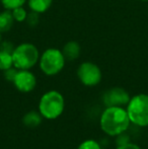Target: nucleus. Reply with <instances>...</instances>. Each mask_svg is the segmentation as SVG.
<instances>
[{
  "label": "nucleus",
  "instance_id": "nucleus-23",
  "mask_svg": "<svg viewBox=\"0 0 148 149\" xmlns=\"http://www.w3.org/2000/svg\"><path fill=\"white\" fill-rule=\"evenodd\" d=\"M140 1H143V2H148V0H140Z\"/></svg>",
  "mask_w": 148,
  "mask_h": 149
},
{
  "label": "nucleus",
  "instance_id": "nucleus-11",
  "mask_svg": "<svg viewBox=\"0 0 148 149\" xmlns=\"http://www.w3.org/2000/svg\"><path fill=\"white\" fill-rule=\"evenodd\" d=\"M14 22L15 20L13 18L11 10L5 9L4 11L0 12V33H3L11 30Z\"/></svg>",
  "mask_w": 148,
  "mask_h": 149
},
{
  "label": "nucleus",
  "instance_id": "nucleus-5",
  "mask_svg": "<svg viewBox=\"0 0 148 149\" xmlns=\"http://www.w3.org/2000/svg\"><path fill=\"white\" fill-rule=\"evenodd\" d=\"M65 58L62 51L56 48H49L40 56L39 65L42 72L48 76L57 75L65 66Z\"/></svg>",
  "mask_w": 148,
  "mask_h": 149
},
{
  "label": "nucleus",
  "instance_id": "nucleus-20",
  "mask_svg": "<svg viewBox=\"0 0 148 149\" xmlns=\"http://www.w3.org/2000/svg\"><path fill=\"white\" fill-rule=\"evenodd\" d=\"M0 50H4V51H7V52H10L12 53L14 50V47L11 43L7 41H4V42H1L0 43Z\"/></svg>",
  "mask_w": 148,
  "mask_h": 149
},
{
  "label": "nucleus",
  "instance_id": "nucleus-17",
  "mask_svg": "<svg viewBox=\"0 0 148 149\" xmlns=\"http://www.w3.org/2000/svg\"><path fill=\"white\" fill-rule=\"evenodd\" d=\"M131 142V137L129 136V134L126 132H123V133L119 134V135L116 136V143L117 146L120 145H124V144H127Z\"/></svg>",
  "mask_w": 148,
  "mask_h": 149
},
{
  "label": "nucleus",
  "instance_id": "nucleus-9",
  "mask_svg": "<svg viewBox=\"0 0 148 149\" xmlns=\"http://www.w3.org/2000/svg\"><path fill=\"white\" fill-rule=\"evenodd\" d=\"M81 47L77 42L69 41L64 45L62 49V54L66 61H74L80 56Z\"/></svg>",
  "mask_w": 148,
  "mask_h": 149
},
{
  "label": "nucleus",
  "instance_id": "nucleus-1",
  "mask_svg": "<svg viewBox=\"0 0 148 149\" xmlns=\"http://www.w3.org/2000/svg\"><path fill=\"white\" fill-rule=\"evenodd\" d=\"M130 124L126 109L122 107H108L103 111L99 118V125L103 132L112 137L128 131Z\"/></svg>",
  "mask_w": 148,
  "mask_h": 149
},
{
  "label": "nucleus",
  "instance_id": "nucleus-22",
  "mask_svg": "<svg viewBox=\"0 0 148 149\" xmlns=\"http://www.w3.org/2000/svg\"><path fill=\"white\" fill-rule=\"evenodd\" d=\"M2 42V36H1V33H0V43Z\"/></svg>",
  "mask_w": 148,
  "mask_h": 149
},
{
  "label": "nucleus",
  "instance_id": "nucleus-8",
  "mask_svg": "<svg viewBox=\"0 0 148 149\" xmlns=\"http://www.w3.org/2000/svg\"><path fill=\"white\" fill-rule=\"evenodd\" d=\"M12 83L18 91L28 93L35 89L37 85V78L34 73L31 72L30 70H19L18 69Z\"/></svg>",
  "mask_w": 148,
  "mask_h": 149
},
{
  "label": "nucleus",
  "instance_id": "nucleus-2",
  "mask_svg": "<svg viewBox=\"0 0 148 149\" xmlns=\"http://www.w3.org/2000/svg\"><path fill=\"white\" fill-rule=\"evenodd\" d=\"M65 100L64 96L57 90H49L40 98L39 112L44 119H58L64 112Z\"/></svg>",
  "mask_w": 148,
  "mask_h": 149
},
{
  "label": "nucleus",
  "instance_id": "nucleus-4",
  "mask_svg": "<svg viewBox=\"0 0 148 149\" xmlns=\"http://www.w3.org/2000/svg\"><path fill=\"white\" fill-rule=\"evenodd\" d=\"M12 59L15 68L19 70H30L39 62V50L34 44H20L14 48L12 52Z\"/></svg>",
  "mask_w": 148,
  "mask_h": 149
},
{
  "label": "nucleus",
  "instance_id": "nucleus-13",
  "mask_svg": "<svg viewBox=\"0 0 148 149\" xmlns=\"http://www.w3.org/2000/svg\"><path fill=\"white\" fill-rule=\"evenodd\" d=\"M12 66H13L12 53L0 50V71H4Z\"/></svg>",
  "mask_w": 148,
  "mask_h": 149
},
{
  "label": "nucleus",
  "instance_id": "nucleus-19",
  "mask_svg": "<svg viewBox=\"0 0 148 149\" xmlns=\"http://www.w3.org/2000/svg\"><path fill=\"white\" fill-rule=\"evenodd\" d=\"M26 22L30 26H36L39 24V13L35 11H31L28 13V17H26Z\"/></svg>",
  "mask_w": 148,
  "mask_h": 149
},
{
  "label": "nucleus",
  "instance_id": "nucleus-21",
  "mask_svg": "<svg viewBox=\"0 0 148 149\" xmlns=\"http://www.w3.org/2000/svg\"><path fill=\"white\" fill-rule=\"evenodd\" d=\"M116 149H141V147L139 145H137V144L132 143V142H129V143L124 144V145L117 146Z\"/></svg>",
  "mask_w": 148,
  "mask_h": 149
},
{
  "label": "nucleus",
  "instance_id": "nucleus-7",
  "mask_svg": "<svg viewBox=\"0 0 148 149\" xmlns=\"http://www.w3.org/2000/svg\"><path fill=\"white\" fill-rule=\"evenodd\" d=\"M131 96L126 89L122 87H112L104 92L101 96L103 104L108 107H122L125 108L128 104Z\"/></svg>",
  "mask_w": 148,
  "mask_h": 149
},
{
  "label": "nucleus",
  "instance_id": "nucleus-3",
  "mask_svg": "<svg viewBox=\"0 0 148 149\" xmlns=\"http://www.w3.org/2000/svg\"><path fill=\"white\" fill-rule=\"evenodd\" d=\"M131 124L137 127H148V94L132 96L126 107Z\"/></svg>",
  "mask_w": 148,
  "mask_h": 149
},
{
  "label": "nucleus",
  "instance_id": "nucleus-16",
  "mask_svg": "<svg viewBox=\"0 0 148 149\" xmlns=\"http://www.w3.org/2000/svg\"><path fill=\"white\" fill-rule=\"evenodd\" d=\"M77 149H101V144L97 141H95V140L87 139V140H84L83 142H81Z\"/></svg>",
  "mask_w": 148,
  "mask_h": 149
},
{
  "label": "nucleus",
  "instance_id": "nucleus-6",
  "mask_svg": "<svg viewBox=\"0 0 148 149\" xmlns=\"http://www.w3.org/2000/svg\"><path fill=\"white\" fill-rule=\"evenodd\" d=\"M77 77L85 86L92 87L101 81V70L97 64L92 62H83L77 69Z\"/></svg>",
  "mask_w": 148,
  "mask_h": 149
},
{
  "label": "nucleus",
  "instance_id": "nucleus-15",
  "mask_svg": "<svg viewBox=\"0 0 148 149\" xmlns=\"http://www.w3.org/2000/svg\"><path fill=\"white\" fill-rule=\"evenodd\" d=\"M26 1L28 0H0L2 6L8 10H12L19 6H24Z\"/></svg>",
  "mask_w": 148,
  "mask_h": 149
},
{
  "label": "nucleus",
  "instance_id": "nucleus-14",
  "mask_svg": "<svg viewBox=\"0 0 148 149\" xmlns=\"http://www.w3.org/2000/svg\"><path fill=\"white\" fill-rule=\"evenodd\" d=\"M12 15L15 22H24L26 20L28 17V11L24 8V6H19V7H16L14 9L11 10Z\"/></svg>",
  "mask_w": 148,
  "mask_h": 149
},
{
  "label": "nucleus",
  "instance_id": "nucleus-10",
  "mask_svg": "<svg viewBox=\"0 0 148 149\" xmlns=\"http://www.w3.org/2000/svg\"><path fill=\"white\" fill-rule=\"evenodd\" d=\"M43 119V116L39 111H30L22 117V124L26 127L34 129L41 125Z\"/></svg>",
  "mask_w": 148,
  "mask_h": 149
},
{
  "label": "nucleus",
  "instance_id": "nucleus-12",
  "mask_svg": "<svg viewBox=\"0 0 148 149\" xmlns=\"http://www.w3.org/2000/svg\"><path fill=\"white\" fill-rule=\"evenodd\" d=\"M28 5L31 11H35L37 13H44L51 7L53 0H28Z\"/></svg>",
  "mask_w": 148,
  "mask_h": 149
},
{
  "label": "nucleus",
  "instance_id": "nucleus-18",
  "mask_svg": "<svg viewBox=\"0 0 148 149\" xmlns=\"http://www.w3.org/2000/svg\"><path fill=\"white\" fill-rule=\"evenodd\" d=\"M18 69L15 68L14 66L10 67V68L6 69V70L3 71V75H4V78L6 79L7 81H10V82H13L14 78H15V75L17 73Z\"/></svg>",
  "mask_w": 148,
  "mask_h": 149
}]
</instances>
